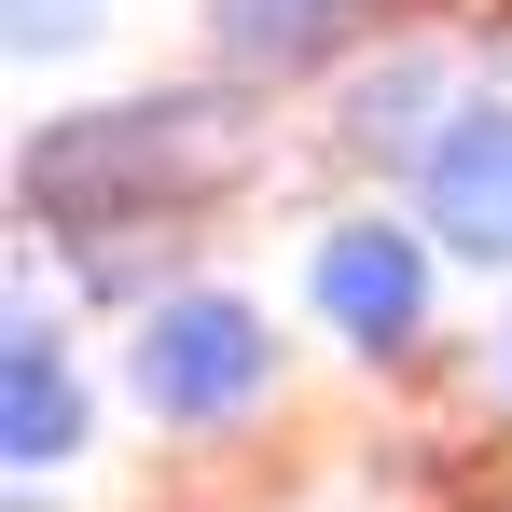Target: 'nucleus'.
Masks as SVG:
<instances>
[{"instance_id":"nucleus-1","label":"nucleus","mask_w":512,"mask_h":512,"mask_svg":"<svg viewBox=\"0 0 512 512\" xmlns=\"http://www.w3.org/2000/svg\"><path fill=\"white\" fill-rule=\"evenodd\" d=\"M263 180V97L194 70L153 97H84L14 139V222L42 250H125V236H208Z\"/></svg>"},{"instance_id":"nucleus-2","label":"nucleus","mask_w":512,"mask_h":512,"mask_svg":"<svg viewBox=\"0 0 512 512\" xmlns=\"http://www.w3.org/2000/svg\"><path fill=\"white\" fill-rule=\"evenodd\" d=\"M111 388L139 402L153 443L222 457V443H250L291 402V333L263 319V291H236V277H180L139 319H111Z\"/></svg>"},{"instance_id":"nucleus-3","label":"nucleus","mask_w":512,"mask_h":512,"mask_svg":"<svg viewBox=\"0 0 512 512\" xmlns=\"http://www.w3.org/2000/svg\"><path fill=\"white\" fill-rule=\"evenodd\" d=\"M443 236L416 222V194H346L305 222V263H291V305H305V333L333 346L346 374H429L443 360Z\"/></svg>"},{"instance_id":"nucleus-4","label":"nucleus","mask_w":512,"mask_h":512,"mask_svg":"<svg viewBox=\"0 0 512 512\" xmlns=\"http://www.w3.org/2000/svg\"><path fill=\"white\" fill-rule=\"evenodd\" d=\"M457 97H471L457 42H360L319 84V153L346 167V194H402L429 167V139L457 125Z\"/></svg>"},{"instance_id":"nucleus-5","label":"nucleus","mask_w":512,"mask_h":512,"mask_svg":"<svg viewBox=\"0 0 512 512\" xmlns=\"http://www.w3.org/2000/svg\"><path fill=\"white\" fill-rule=\"evenodd\" d=\"M97 457V360L70 333V305L14 291V333H0V471L14 485H56Z\"/></svg>"},{"instance_id":"nucleus-6","label":"nucleus","mask_w":512,"mask_h":512,"mask_svg":"<svg viewBox=\"0 0 512 512\" xmlns=\"http://www.w3.org/2000/svg\"><path fill=\"white\" fill-rule=\"evenodd\" d=\"M402 194H416V222L443 236L457 277H499V291H512V97L499 84L457 97V125L429 139V167L402 180Z\"/></svg>"},{"instance_id":"nucleus-7","label":"nucleus","mask_w":512,"mask_h":512,"mask_svg":"<svg viewBox=\"0 0 512 512\" xmlns=\"http://www.w3.org/2000/svg\"><path fill=\"white\" fill-rule=\"evenodd\" d=\"M388 0H208V70L250 97H319L374 42Z\"/></svg>"},{"instance_id":"nucleus-8","label":"nucleus","mask_w":512,"mask_h":512,"mask_svg":"<svg viewBox=\"0 0 512 512\" xmlns=\"http://www.w3.org/2000/svg\"><path fill=\"white\" fill-rule=\"evenodd\" d=\"M97 28H111V0H14L0 14L14 70H70V56H97Z\"/></svg>"},{"instance_id":"nucleus-9","label":"nucleus","mask_w":512,"mask_h":512,"mask_svg":"<svg viewBox=\"0 0 512 512\" xmlns=\"http://www.w3.org/2000/svg\"><path fill=\"white\" fill-rule=\"evenodd\" d=\"M485 388H499V416H512V305H499V333H485Z\"/></svg>"},{"instance_id":"nucleus-10","label":"nucleus","mask_w":512,"mask_h":512,"mask_svg":"<svg viewBox=\"0 0 512 512\" xmlns=\"http://www.w3.org/2000/svg\"><path fill=\"white\" fill-rule=\"evenodd\" d=\"M0 512H56V499H42V485H14V499H0Z\"/></svg>"}]
</instances>
